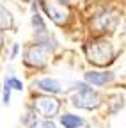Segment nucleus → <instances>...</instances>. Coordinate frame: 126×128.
I'll return each mask as SVG.
<instances>
[{"mask_svg":"<svg viewBox=\"0 0 126 128\" xmlns=\"http://www.w3.org/2000/svg\"><path fill=\"white\" fill-rule=\"evenodd\" d=\"M85 52H87L89 60L98 64V66H103L107 62H112V57H114V48H112V44L108 41H92L85 48Z\"/></svg>","mask_w":126,"mask_h":128,"instance_id":"nucleus-1","label":"nucleus"},{"mask_svg":"<svg viewBox=\"0 0 126 128\" xmlns=\"http://www.w3.org/2000/svg\"><path fill=\"white\" fill-rule=\"evenodd\" d=\"M76 89L78 92L73 96V105L75 107H80V108H96L100 103H101V98L96 91H92V87L85 86V84H76Z\"/></svg>","mask_w":126,"mask_h":128,"instance_id":"nucleus-2","label":"nucleus"},{"mask_svg":"<svg viewBox=\"0 0 126 128\" xmlns=\"http://www.w3.org/2000/svg\"><path fill=\"white\" fill-rule=\"evenodd\" d=\"M34 108L36 112H39L41 116H44L46 119H50L57 114L59 110V102L50 96H36L34 98Z\"/></svg>","mask_w":126,"mask_h":128,"instance_id":"nucleus-3","label":"nucleus"},{"mask_svg":"<svg viewBox=\"0 0 126 128\" xmlns=\"http://www.w3.org/2000/svg\"><path fill=\"white\" fill-rule=\"evenodd\" d=\"M46 48L41 46V44H34V46H30L28 50H27V55H25V60L27 64H34V66H44L46 64Z\"/></svg>","mask_w":126,"mask_h":128,"instance_id":"nucleus-4","label":"nucleus"},{"mask_svg":"<svg viewBox=\"0 0 126 128\" xmlns=\"http://www.w3.org/2000/svg\"><path fill=\"white\" fill-rule=\"evenodd\" d=\"M85 80L92 86H105L114 80V73H110V71H87Z\"/></svg>","mask_w":126,"mask_h":128,"instance_id":"nucleus-5","label":"nucleus"},{"mask_svg":"<svg viewBox=\"0 0 126 128\" xmlns=\"http://www.w3.org/2000/svg\"><path fill=\"white\" fill-rule=\"evenodd\" d=\"M36 87L44 91V92H53V94L60 92V84L57 82V80H53V78H41V80H37Z\"/></svg>","mask_w":126,"mask_h":128,"instance_id":"nucleus-6","label":"nucleus"},{"mask_svg":"<svg viewBox=\"0 0 126 128\" xmlns=\"http://www.w3.org/2000/svg\"><path fill=\"white\" fill-rule=\"evenodd\" d=\"M60 123L64 128H78L84 124V119L75 114H64V116H60Z\"/></svg>","mask_w":126,"mask_h":128,"instance_id":"nucleus-7","label":"nucleus"},{"mask_svg":"<svg viewBox=\"0 0 126 128\" xmlns=\"http://www.w3.org/2000/svg\"><path fill=\"white\" fill-rule=\"evenodd\" d=\"M32 25L36 27L37 36L48 34V32H46V25H44V22H43V18H41V14H39V12H34V16H32Z\"/></svg>","mask_w":126,"mask_h":128,"instance_id":"nucleus-8","label":"nucleus"},{"mask_svg":"<svg viewBox=\"0 0 126 128\" xmlns=\"http://www.w3.org/2000/svg\"><path fill=\"white\" fill-rule=\"evenodd\" d=\"M5 84H7V86H11L12 89H18V91H21V89H23V84L20 82L16 76H12V75L5 78Z\"/></svg>","mask_w":126,"mask_h":128,"instance_id":"nucleus-9","label":"nucleus"},{"mask_svg":"<svg viewBox=\"0 0 126 128\" xmlns=\"http://www.w3.org/2000/svg\"><path fill=\"white\" fill-rule=\"evenodd\" d=\"M0 11H2V28L5 30V28L11 27V14H9V11H5L4 6L0 7Z\"/></svg>","mask_w":126,"mask_h":128,"instance_id":"nucleus-10","label":"nucleus"},{"mask_svg":"<svg viewBox=\"0 0 126 128\" xmlns=\"http://www.w3.org/2000/svg\"><path fill=\"white\" fill-rule=\"evenodd\" d=\"M11 89H12V87L4 82V103H5V105L9 103V98H11Z\"/></svg>","mask_w":126,"mask_h":128,"instance_id":"nucleus-11","label":"nucleus"},{"mask_svg":"<svg viewBox=\"0 0 126 128\" xmlns=\"http://www.w3.org/2000/svg\"><path fill=\"white\" fill-rule=\"evenodd\" d=\"M41 128H55V124L52 121H43L41 123Z\"/></svg>","mask_w":126,"mask_h":128,"instance_id":"nucleus-12","label":"nucleus"},{"mask_svg":"<svg viewBox=\"0 0 126 128\" xmlns=\"http://www.w3.org/2000/svg\"><path fill=\"white\" fill-rule=\"evenodd\" d=\"M60 2H68V0H60Z\"/></svg>","mask_w":126,"mask_h":128,"instance_id":"nucleus-13","label":"nucleus"}]
</instances>
